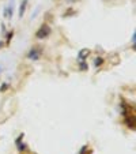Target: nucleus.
I'll list each match as a JSON object with an SVG mask.
<instances>
[{"instance_id": "obj_3", "label": "nucleus", "mask_w": 136, "mask_h": 154, "mask_svg": "<svg viewBox=\"0 0 136 154\" xmlns=\"http://www.w3.org/2000/svg\"><path fill=\"white\" fill-rule=\"evenodd\" d=\"M27 2L29 0H22V3H20V7H19V17L22 18L25 14V11H26V7H27Z\"/></svg>"}, {"instance_id": "obj_9", "label": "nucleus", "mask_w": 136, "mask_h": 154, "mask_svg": "<svg viewBox=\"0 0 136 154\" xmlns=\"http://www.w3.org/2000/svg\"><path fill=\"white\" fill-rule=\"evenodd\" d=\"M2 45H3V42H0V48H2Z\"/></svg>"}, {"instance_id": "obj_6", "label": "nucleus", "mask_w": 136, "mask_h": 154, "mask_svg": "<svg viewBox=\"0 0 136 154\" xmlns=\"http://www.w3.org/2000/svg\"><path fill=\"white\" fill-rule=\"evenodd\" d=\"M99 64H102V59H97V60H95V66H97V67H98Z\"/></svg>"}, {"instance_id": "obj_8", "label": "nucleus", "mask_w": 136, "mask_h": 154, "mask_svg": "<svg viewBox=\"0 0 136 154\" xmlns=\"http://www.w3.org/2000/svg\"><path fill=\"white\" fill-rule=\"evenodd\" d=\"M132 42H133V44L136 42V34H135V33L132 34Z\"/></svg>"}, {"instance_id": "obj_7", "label": "nucleus", "mask_w": 136, "mask_h": 154, "mask_svg": "<svg viewBox=\"0 0 136 154\" xmlns=\"http://www.w3.org/2000/svg\"><path fill=\"white\" fill-rule=\"evenodd\" d=\"M86 63H83V61H82V63H80V70H86Z\"/></svg>"}, {"instance_id": "obj_4", "label": "nucleus", "mask_w": 136, "mask_h": 154, "mask_svg": "<svg viewBox=\"0 0 136 154\" xmlns=\"http://www.w3.org/2000/svg\"><path fill=\"white\" fill-rule=\"evenodd\" d=\"M89 55H90V49H86V48H84V49H82L80 52H79V59L83 60V59H86Z\"/></svg>"}, {"instance_id": "obj_5", "label": "nucleus", "mask_w": 136, "mask_h": 154, "mask_svg": "<svg viewBox=\"0 0 136 154\" xmlns=\"http://www.w3.org/2000/svg\"><path fill=\"white\" fill-rule=\"evenodd\" d=\"M4 15H6V18H11V17H12V6H11V7H7V8H6V12H4Z\"/></svg>"}, {"instance_id": "obj_2", "label": "nucleus", "mask_w": 136, "mask_h": 154, "mask_svg": "<svg viewBox=\"0 0 136 154\" xmlns=\"http://www.w3.org/2000/svg\"><path fill=\"white\" fill-rule=\"evenodd\" d=\"M40 55H41V51L40 49H32L29 52V55H27V57H30V59H33V60H37L38 57H40Z\"/></svg>"}, {"instance_id": "obj_1", "label": "nucleus", "mask_w": 136, "mask_h": 154, "mask_svg": "<svg viewBox=\"0 0 136 154\" xmlns=\"http://www.w3.org/2000/svg\"><path fill=\"white\" fill-rule=\"evenodd\" d=\"M50 32H52V30H50V27L48 26L47 23H45V25H42V26H41L40 29L37 30V33H35V37L40 38V40H42V38H47L48 35L50 34Z\"/></svg>"}]
</instances>
